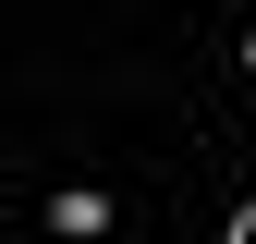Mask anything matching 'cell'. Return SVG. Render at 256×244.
<instances>
[{
  "mask_svg": "<svg viewBox=\"0 0 256 244\" xmlns=\"http://www.w3.org/2000/svg\"><path fill=\"white\" fill-rule=\"evenodd\" d=\"M49 232H110V196H49Z\"/></svg>",
  "mask_w": 256,
  "mask_h": 244,
  "instance_id": "1",
  "label": "cell"
},
{
  "mask_svg": "<svg viewBox=\"0 0 256 244\" xmlns=\"http://www.w3.org/2000/svg\"><path fill=\"white\" fill-rule=\"evenodd\" d=\"M232 244H256V208H232Z\"/></svg>",
  "mask_w": 256,
  "mask_h": 244,
  "instance_id": "2",
  "label": "cell"
}]
</instances>
